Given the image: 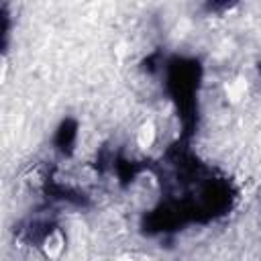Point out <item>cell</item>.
Returning <instances> with one entry per match:
<instances>
[{
	"mask_svg": "<svg viewBox=\"0 0 261 261\" xmlns=\"http://www.w3.org/2000/svg\"><path fill=\"white\" fill-rule=\"evenodd\" d=\"M153 139H155V128H153V124L149 122V124H145V126L139 130L137 141H139L141 147H149V145L153 143Z\"/></svg>",
	"mask_w": 261,
	"mask_h": 261,
	"instance_id": "1",
	"label": "cell"
},
{
	"mask_svg": "<svg viewBox=\"0 0 261 261\" xmlns=\"http://www.w3.org/2000/svg\"><path fill=\"white\" fill-rule=\"evenodd\" d=\"M120 261H128V259H120Z\"/></svg>",
	"mask_w": 261,
	"mask_h": 261,
	"instance_id": "3",
	"label": "cell"
},
{
	"mask_svg": "<svg viewBox=\"0 0 261 261\" xmlns=\"http://www.w3.org/2000/svg\"><path fill=\"white\" fill-rule=\"evenodd\" d=\"M243 94H245V82H243V80H237L234 84L228 86V96H230L232 100H239Z\"/></svg>",
	"mask_w": 261,
	"mask_h": 261,
	"instance_id": "2",
	"label": "cell"
}]
</instances>
